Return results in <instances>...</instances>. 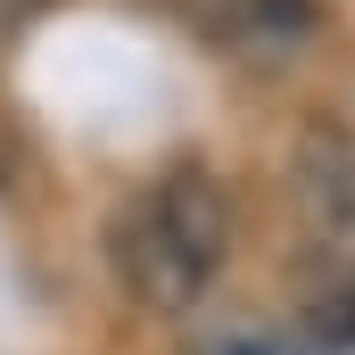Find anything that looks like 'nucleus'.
<instances>
[{
  "mask_svg": "<svg viewBox=\"0 0 355 355\" xmlns=\"http://www.w3.org/2000/svg\"><path fill=\"white\" fill-rule=\"evenodd\" d=\"M107 257L149 314H190L232 257V190L207 166H166L116 207Z\"/></svg>",
  "mask_w": 355,
  "mask_h": 355,
  "instance_id": "obj_1",
  "label": "nucleus"
},
{
  "mask_svg": "<svg viewBox=\"0 0 355 355\" xmlns=\"http://www.w3.org/2000/svg\"><path fill=\"white\" fill-rule=\"evenodd\" d=\"M190 355H347V347H331L314 322H207Z\"/></svg>",
  "mask_w": 355,
  "mask_h": 355,
  "instance_id": "obj_2",
  "label": "nucleus"
},
{
  "mask_svg": "<svg viewBox=\"0 0 355 355\" xmlns=\"http://www.w3.org/2000/svg\"><path fill=\"white\" fill-rule=\"evenodd\" d=\"M215 25H223L232 42L272 50V42H297V33L314 25V0H215Z\"/></svg>",
  "mask_w": 355,
  "mask_h": 355,
  "instance_id": "obj_3",
  "label": "nucleus"
},
{
  "mask_svg": "<svg viewBox=\"0 0 355 355\" xmlns=\"http://www.w3.org/2000/svg\"><path fill=\"white\" fill-rule=\"evenodd\" d=\"M25 8H33V0H0V25H8V17H25Z\"/></svg>",
  "mask_w": 355,
  "mask_h": 355,
  "instance_id": "obj_4",
  "label": "nucleus"
}]
</instances>
